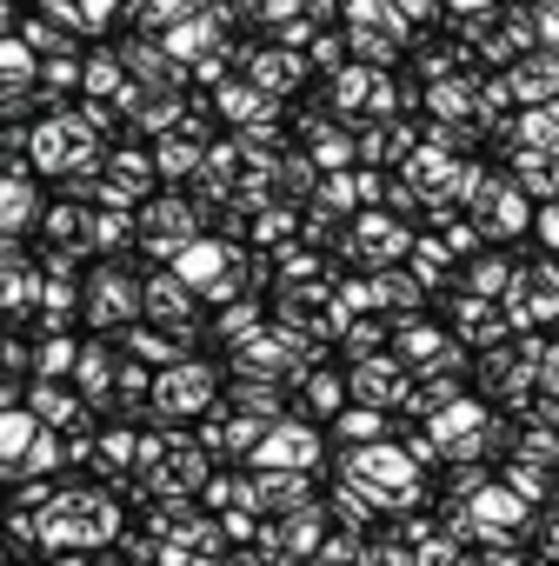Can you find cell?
Here are the masks:
<instances>
[{"mask_svg": "<svg viewBox=\"0 0 559 566\" xmlns=\"http://www.w3.org/2000/svg\"><path fill=\"white\" fill-rule=\"evenodd\" d=\"M34 167L41 174H94L101 167V140H94V127L81 120V114H48L41 127H34Z\"/></svg>", "mask_w": 559, "mask_h": 566, "instance_id": "1", "label": "cell"}, {"mask_svg": "<svg viewBox=\"0 0 559 566\" xmlns=\"http://www.w3.org/2000/svg\"><path fill=\"white\" fill-rule=\"evenodd\" d=\"M347 473H354V486H360L367 500L380 493L387 506H407L413 486H420V480H413V453H400V447H360V453L347 460Z\"/></svg>", "mask_w": 559, "mask_h": 566, "instance_id": "2", "label": "cell"}, {"mask_svg": "<svg viewBox=\"0 0 559 566\" xmlns=\"http://www.w3.org/2000/svg\"><path fill=\"white\" fill-rule=\"evenodd\" d=\"M140 240H147V253L180 260V253L193 247V207H187V200H154V207H140Z\"/></svg>", "mask_w": 559, "mask_h": 566, "instance_id": "3", "label": "cell"}, {"mask_svg": "<svg viewBox=\"0 0 559 566\" xmlns=\"http://www.w3.org/2000/svg\"><path fill=\"white\" fill-rule=\"evenodd\" d=\"M140 307H147V287H134L127 273H101L87 287V321L94 327H134Z\"/></svg>", "mask_w": 559, "mask_h": 566, "instance_id": "4", "label": "cell"}, {"mask_svg": "<svg viewBox=\"0 0 559 566\" xmlns=\"http://www.w3.org/2000/svg\"><path fill=\"white\" fill-rule=\"evenodd\" d=\"M354 400H373V413L393 407V400H413L407 367H400V360H360V374H354Z\"/></svg>", "mask_w": 559, "mask_h": 566, "instance_id": "5", "label": "cell"}, {"mask_svg": "<svg viewBox=\"0 0 559 566\" xmlns=\"http://www.w3.org/2000/svg\"><path fill=\"white\" fill-rule=\"evenodd\" d=\"M207 394H213V374H207V367H173V374L154 380V407H160V413H193Z\"/></svg>", "mask_w": 559, "mask_h": 566, "instance_id": "6", "label": "cell"}, {"mask_svg": "<svg viewBox=\"0 0 559 566\" xmlns=\"http://www.w3.org/2000/svg\"><path fill=\"white\" fill-rule=\"evenodd\" d=\"M147 314L167 321L173 334H193V327H187V314H193V287H187L180 273H154V280H147Z\"/></svg>", "mask_w": 559, "mask_h": 566, "instance_id": "7", "label": "cell"}, {"mask_svg": "<svg viewBox=\"0 0 559 566\" xmlns=\"http://www.w3.org/2000/svg\"><path fill=\"white\" fill-rule=\"evenodd\" d=\"M506 94H519L526 107H552V94H559V61H552V54L519 61V67L506 74Z\"/></svg>", "mask_w": 559, "mask_h": 566, "instance_id": "8", "label": "cell"}, {"mask_svg": "<svg viewBox=\"0 0 559 566\" xmlns=\"http://www.w3.org/2000/svg\"><path fill=\"white\" fill-rule=\"evenodd\" d=\"M307 460H320V440L307 427H273L260 440V467H307Z\"/></svg>", "mask_w": 559, "mask_h": 566, "instance_id": "9", "label": "cell"}, {"mask_svg": "<svg viewBox=\"0 0 559 566\" xmlns=\"http://www.w3.org/2000/svg\"><path fill=\"white\" fill-rule=\"evenodd\" d=\"M314 61H300V54H287V48H280V54H260L253 61V87H266V94H294V81L307 74Z\"/></svg>", "mask_w": 559, "mask_h": 566, "instance_id": "10", "label": "cell"}, {"mask_svg": "<svg viewBox=\"0 0 559 566\" xmlns=\"http://www.w3.org/2000/svg\"><path fill=\"white\" fill-rule=\"evenodd\" d=\"M479 94H486V87H473L466 74H453V81H440V87H426V107L453 120V114H479Z\"/></svg>", "mask_w": 559, "mask_h": 566, "instance_id": "11", "label": "cell"}, {"mask_svg": "<svg viewBox=\"0 0 559 566\" xmlns=\"http://www.w3.org/2000/svg\"><path fill=\"white\" fill-rule=\"evenodd\" d=\"M400 240H407V233H400L387 213H367V220H360V233H354V253H367V260H393V253H400Z\"/></svg>", "mask_w": 559, "mask_h": 566, "instance_id": "12", "label": "cell"}, {"mask_svg": "<svg viewBox=\"0 0 559 566\" xmlns=\"http://www.w3.org/2000/svg\"><path fill=\"white\" fill-rule=\"evenodd\" d=\"M0 220H8V233H21L34 220V180H28V167H14L8 187H0Z\"/></svg>", "mask_w": 559, "mask_h": 566, "instance_id": "13", "label": "cell"}, {"mask_svg": "<svg viewBox=\"0 0 559 566\" xmlns=\"http://www.w3.org/2000/svg\"><path fill=\"white\" fill-rule=\"evenodd\" d=\"M34 447H41V427H34V413H28V407H8V420H0V453H8V460L21 467Z\"/></svg>", "mask_w": 559, "mask_h": 566, "instance_id": "14", "label": "cell"}, {"mask_svg": "<svg viewBox=\"0 0 559 566\" xmlns=\"http://www.w3.org/2000/svg\"><path fill=\"white\" fill-rule=\"evenodd\" d=\"M526 294H532V273H519L513 287H506V301H513V314L526 321ZM559 307V294H552V273H539V301H532V314H552Z\"/></svg>", "mask_w": 559, "mask_h": 566, "instance_id": "15", "label": "cell"}, {"mask_svg": "<svg viewBox=\"0 0 559 566\" xmlns=\"http://www.w3.org/2000/svg\"><path fill=\"white\" fill-rule=\"evenodd\" d=\"M314 160H320V167H334V174H347V160H354L347 127H314Z\"/></svg>", "mask_w": 559, "mask_h": 566, "instance_id": "16", "label": "cell"}, {"mask_svg": "<svg viewBox=\"0 0 559 566\" xmlns=\"http://www.w3.org/2000/svg\"><path fill=\"white\" fill-rule=\"evenodd\" d=\"M120 240H134V220H127V207H94V247H120Z\"/></svg>", "mask_w": 559, "mask_h": 566, "instance_id": "17", "label": "cell"}, {"mask_svg": "<svg viewBox=\"0 0 559 566\" xmlns=\"http://www.w3.org/2000/svg\"><path fill=\"white\" fill-rule=\"evenodd\" d=\"M107 374H114V354H101V347H87V354H81V387H87L94 400H101V394L114 387Z\"/></svg>", "mask_w": 559, "mask_h": 566, "instance_id": "18", "label": "cell"}, {"mask_svg": "<svg viewBox=\"0 0 559 566\" xmlns=\"http://www.w3.org/2000/svg\"><path fill=\"white\" fill-rule=\"evenodd\" d=\"M67 367H81V354H74V340H41V380H54V374H67Z\"/></svg>", "mask_w": 559, "mask_h": 566, "instance_id": "19", "label": "cell"}, {"mask_svg": "<svg viewBox=\"0 0 559 566\" xmlns=\"http://www.w3.org/2000/svg\"><path fill=\"white\" fill-rule=\"evenodd\" d=\"M127 340H134V354L154 360V367H173V360H180V347H173L167 334H127Z\"/></svg>", "mask_w": 559, "mask_h": 566, "instance_id": "20", "label": "cell"}, {"mask_svg": "<svg viewBox=\"0 0 559 566\" xmlns=\"http://www.w3.org/2000/svg\"><path fill=\"white\" fill-rule=\"evenodd\" d=\"M34 413H41V420H74V394H61V387L41 380V387H34Z\"/></svg>", "mask_w": 559, "mask_h": 566, "instance_id": "21", "label": "cell"}, {"mask_svg": "<svg viewBox=\"0 0 559 566\" xmlns=\"http://www.w3.org/2000/svg\"><path fill=\"white\" fill-rule=\"evenodd\" d=\"M380 427H387V420H380V413H367V407H354V413H340V433H347V440H360V447H367V440L380 447Z\"/></svg>", "mask_w": 559, "mask_h": 566, "instance_id": "22", "label": "cell"}, {"mask_svg": "<svg viewBox=\"0 0 559 566\" xmlns=\"http://www.w3.org/2000/svg\"><path fill=\"white\" fill-rule=\"evenodd\" d=\"M347 54H354V48L327 34V41H314V54H307V61H314V67H327V74H340V61H347Z\"/></svg>", "mask_w": 559, "mask_h": 566, "instance_id": "23", "label": "cell"}, {"mask_svg": "<svg viewBox=\"0 0 559 566\" xmlns=\"http://www.w3.org/2000/svg\"><path fill=\"white\" fill-rule=\"evenodd\" d=\"M307 400H314L320 413H334V407H340V380H334V374H314V380H307Z\"/></svg>", "mask_w": 559, "mask_h": 566, "instance_id": "24", "label": "cell"}, {"mask_svg": "<svg viewBox=\"0 0 559 566\" xmlns=\"http://www.w3.org/2000/svg\"><path fill=\"white\" fill-rule=\"evenodd\" d=\"M473 287H479V294H499V287H506V266H499V260H479V266H473Z\"/></svg>", "mask_w": 559, "mask_h": 566, "instance_id": "25", "label": "cell"}, {"mask_svg": "<svg viewBox=\"0 0 559 566\" xmlns=\"http://www.w3.org/2000/svg\"><path fill=\"white\" fill-rule=\"evenodd\" d=\"M240 407H246V413H273L280 394H273V387H240Z\"/></svg>", "mask_w": 559, "mask_h": 566, "instance_id": "26", "label": "cell"}, {"mask_svg": "<svg viewBox=\"0 0 559 566\" xmlns=\"http://www.w3.org/2000/svg\"><path fill=\"white\" fill-rule=\"evenodd\" d=\"M253 314H260V307H233L220 334H226V340H246V334H253Z\"/></svg>", "mask_w": 559, "mask_h": 566, "instance_id": "27", "label": "cell"}, {"mask_svg": "<svg viewBox=\"0 0 559 566\" xmlns=\"http://www.w3.org/2000/svg\"><path fill=\"white\" fill-rule=\"evenodd\" d=\"M393 8H400V21H407V28H413V21H426V14H433V8H440V0H393Z\"/></svg>", "mask_w": 559, "mask_h": 566, "instance_id": "28", "label": "cell"}, {"mask_svg": "<svg viewBox=\"0 0 559 566\" xmlns=\"http://www.w3.org/2000/svg\"><path fill=\"white\" fill-rule=\"evenodd\" d=\"M114 8H120V0H81V14H87V28H101V21H107Z\"/></svg>", "mask_w": 559, "mask_h": 566, "instance_id": "29", "label": "cell"}, {"mask_svg": "<svg viewBox=\"0 0 559 566\" xmlns=\"http://www.w3.org/2000/svg\"><path fill=\"white\" fill-rule=\"evenodd\" d=\"M539 240H546V247H559V207H546V213H539Z\"/></svg>", "mask_w": 559, "mask_h": 566, "instance_id": "30", "label": "cell"}, {"mask_svg": "<svg viewBox=\"0 0 559 566\" xmlns=\"http://www.w3.org/2000/svg\"><path fill=\"white\" fill-rule=\"evenodd\" d=\"M446 8H460V14H486L493 0H446Z\"/></svg>", "mask_w": 559, "mask_h": 566, "instance_id": "31", "label": "cell"}]
</instances>
